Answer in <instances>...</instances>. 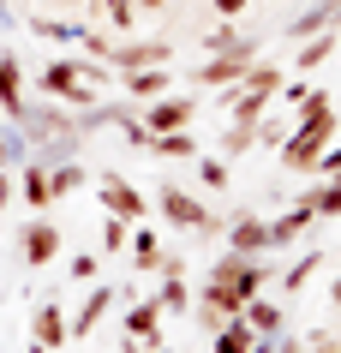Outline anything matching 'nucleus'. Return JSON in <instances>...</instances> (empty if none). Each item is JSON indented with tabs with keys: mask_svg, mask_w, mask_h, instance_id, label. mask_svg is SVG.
<instances>
[{
	"mask_svg": "<svg viewBox=\"0 0 341 353\" xmlns=\"http://www.w3.org/2000/svg\"><path fill=\"white\" fill-rule=\"evenodd\" d=\"M114 84L126 90V102L144 108V102H156V96L174 90V72H168V66H138V72H114Z\"/></svg>",
	"mask_w": 341,
	"mask_h": 353,
	"instance_id": "obj_14",
	"label": "nucleus"
},
{
	"mask_svg": "<svg viewBox=\"0 0 341 353\" xmlns=\"http://www.w3.org/2000/svg\"><path fill=\"white\" fill-rule=\"evenodd\" d=\"M311 186V210L318 216H341V180H305Z\"/></svg>",
	"mask_w": 341,
	"mask_h": 353,
	"instance_id": "obj_31",
	"label": "nucleus"
},
{
	"mask_svg": "<svg viewBox=\"0 0 341 353\" xmlns=\"http://www.w3.org/2000/svg\"><path fill=\"white\" fill-rule=\"evenodd\" d=\"M162 299L156 294H138L132 305H126V317H120V335L126 341H138V347H150V341H162Z\"/></svg>",
	"mask_w": 341,
	"mask_h": 353,
	"instance_id": "obj_8",
	"label": "nucleus"
},
{
	"mask_svg": "<svg viewBox=\"0 0 341 353\" xmlns=\"http://www.w3.org/2000/svg\"><path fill=\"white\" fill-rule=\"evenodd\" d=\"M156 210H162V222H168V228H186V234H198V240L222 228V216H216L198 192H186L180 180H162V186H156Z\"/></svg>",
	"mask_w": 341,
	"mask_h": 353,
	"instance_id": "obj_3",
	"label": "nucleus"
},
{
	"mask_svg": "<svg viewBox=\"0 0 341 353\" xmlns=\"http://www.w3.org/2000/svg\"><path fill=\"white\" fill-rule=\"evenodd\" d=\"M144 126L150 132H186L192 120H198V102L192 96H156V102H144Z\"/></svg>",
	"mask_w": 341,
	"mask_h": 353,
	"instance_id": "obj_12",
	"label": "nucleus"
},
{
	"mask_svg": "<svg viewBox=\"0 0 341 353\" xmlns=\"http://www.w3.org/2000/svg\"><path fill=\"white\" fill-rule=\"evenodd\" d=\"M24 84H30V72H24V60L12 54V48H0V114L19 126L24 108H30V96H24Z\"/></svg>",
	"mask_w": 341,
	"mask_h": 353,
	"instance_id": "obj_9",
	"label": "nucleus"
},
{
	"mask_svg": "<svg viewBox=\"0 0 341 353\" xmlns=\"http://www.w3.org/2000/svg\"><path fill=\"white\" fill-rule=\"evenodd\" d=\"M96 204H102V216H126V222H150V198L126 180V174H114V168H102L96 174Z\"/></svg>",
	"mask_w": 341,
	"mask_h": 353,
	"instance_id": "obj_5",
	"label": "nucleus"
},
{
	"mask_svg": "<svg viewBox=\"0 0 341 353\" xmlns=\"http://www.w3.org/2000/svg\"><path fill=\"white\" fill-rule=\"evenodd\" d=\"M246 347H251V323L246 317H227L222 330H216V347L209 353H246Z\"/></svg>",
	"mask_w": 341,
	"mask_h": 353,
	"instance_id": "obj_27",
	"label": "nucleus"
},
{
	"mask_svg": "<svg viewBox=\"0 0 341 353\" xmlns=\"http://www.w3.org/2000/svg\"><path fill=\"white\" fill-rule=\"evenodd\" d=\"M6 24H19V12H12V6L0 0V30H6Z\"/></svg>",
	"mask_w": 341,
	"mask_h": 353,
	"instance_id": "obj_41",
	"label": "nucleus"
},
{
	"mask_svg": "<svg viewBox=\"0 0 341 353\" xmlns=\"http://www.w3.org/2000/svg\"><path fill=\"white\" fill-rule=\"evenodd\" d=\"M126 353H168V347H162V341H150V347H126Z\"/></svg>",
	"mask_w": 341,
	"mask_h": 353,
	"instance_id": "obj_42",
	"label": "nucleus"
},
{
	"mask_svg": "<svg viewBox=\"0 0 341 353\" xmlns=\"http://www.w3.org/2000/svg\"><path fill=\"white\" fill-rule=\"evenodd\" d=\"M144 156H156V162H198V132H156Z\"/></svg>",
	"mask_w": 341,
	"mask_h": 353,
	"instance_id": "obj_20",
	"label": "nucleus"
},
{
	"mask_svg": "<svg viewBox=\"0 0 341 353\" xmlns=\"http://www.w3.org/2000/svg\"><path fill=\"white\" fill-rule=\"evenodd\" d=\"M108 312H114V288H108V281H90V288H84V305L66 317L72 341H90V335L102 330V317H108Z\"/></svg>",
	"mask_w": 341,
	"mask_h": 353,
	"instance_id": "obj_10",
	"label": "nucleus"
},
{
	"mask_svg": "<svg viewBox=\"0 0 341 353\" xmlns=\"http://www.w3.org/2000/svg\"><path fill=\"white\" fill-rule=\"evenodd\" d=\"M84 180H90V168L78 162V156H72V162H54V168H48V192H54V204H60V198H72Z\"/></svg>",
	"mask_w": 341,
	"mask_h": 353,
	"instance_id": "obj_25",
	"label": "nucleus"
},
{
	"mask_svg": "<svg viewBox=\"0 0 341 353\" xmlns=\"http://www.w3.org/2000/svg\"><path fill=\"white\" fill-rule=\"evenodd\" d=\"M318 222V210H311V186L300 192V198H293V204L282 210V216H269V252H282V245H293L305 234V228Z\"/></svg>",
	"mask_w": 341,
	"mask_h": 353,
	"instance_id": "obj_11",
	"label": "nucleus"
},
{
	"mask_svg": "<svg viewBox=\"0 0 341 353\" xmlns=\"http://www.w3.org/2000/svg\"><path fill=\"white\" fill-rule=\"evenodd\" d=\"M19 198H24L30 210H48V204H54V192H48V168H42L37 156L19 168Z\"/></svg>",
	"mask_w": 341,
	"mask_h": 353,
	"instance_id": "obj_22",
	"label": "nucleus"
},
{
	"mask_svg": "<svg viewBox=\"0 0 341 353\" xmlns=\"http://www.w3.org/2000/svg\"><path fill=\"white\" fill-rule=\"evenodd\" d=\"M60 252H66V228H60L48 210H37V222L19 228V263L24 270H48Z\"/></svg>",
	"mask_w": 341,
	"mask_h": 353,
	"instance_id": "obj_4",
	"label": "nucleus"
},
{
	"mask_svg": "<svg viewBox=\"0 0 341 353\" xmlns=\"http://www.w3.org/2000/svg\"><path fill=\"white\" fill-rule=\"evenodd\" d=\"M282 138H287V120H282V114H264V120L251 126V144H264V150H282Z\"/></svg>",
	"mask_w": 341,
	"mask_h": 353,
	"instance_id": "obj_33",
	"label": "nucleus"
},
{
	"mask_svg": "<svg viewBox=\"0 0 341 353\" xmlns=\"http://www.w3.org/2000/svg\"><path fill=\"white\" fill-rule=\"evenodd\" d=\"M24 353H48V347H37V341H30V347H24Z\"/></svg>",
	"mask_w": 341,
	"mask_h": 353,
	"instance_id": "obj_43",
	"label": "nucleus"
},
{
	"mask_svg": "<svg viewBox=\"0 0 341 353\" xmlns=\"http://www.w3.org/2000/svg\"><path fill=\"white\" fill-rule=\"evenodd\" d=\"M30 341L48 353H60L66 341H72V330H66V305L60 299H37V312H30Z\"/></svg>",
	"mask_w": 341,
	"mask_h": 353,
	"instance_id": "obj_13",
	"label": "nucleus"
},
{
	"mask_svg": "<svg viewBox=\"0 0 341 353\" xmlns=\"http://www.w3.org/2000/svg\"><path fill=\"white\" fill-rule=\"evenodd\" d=\"M329 305L341 312V276H329Z\"/></svg>",
	"mask_w": 341,
	"mask_h": 353,
	"instance_id": "obj_39",
	"label": "nucleus"
},
{
	"mask_svg": "<svg viewBox=\"0 0 341 353\" xmlns=\"http://www.w3.org/2000/svg\"><path fill=\"white\" fill-rule=\"evenodd\" d=\"M162 288H156V299H162V312H192V281H186V258H162Z\"/></svg>",
	"mask_w": 341,
	"mask_h": 353,
	"instance_id": "obj_17",
	"label": "nucleus"
},
{
	"mask_svg": "<svg viewBox=\"0 0 341 353\" xmlns=\"http://www.w3.org/2000/svg\"><path fill=\"white\" fill-rule=\"evenodd\" d=\"M198 186H204V192H227V186H234V162H222V156H204V150H198Z\"/></svg>",
	"mask_w": 341,
	"mask_h": 353,
	"instance_id": "obj_26",
	"label": "nucleus"
},
{
	"mask_svg": "<svg viewBox=\"0 0 341 353\" xmlns=\"http://www.w3.org/2000/svg\"><path fill=\"white\" fill-rule=\"evenodd\" d=\"M174 37H126L108 48V72H138V66H168Z\"/></svg>",
	"mask_w": 341,
	"mask_h": 353,
	"instance_id": "obj_7",
	"label": "nucleus"
},
{
	"mask_svg": "<svg viewBox=\"0 0 341 353\" xmlns=\"http://www.w3.org/2000/svg\"><path fill=\"white\" fill-rule=\"evenodd\" d=\"M126 240H132V222H126V216H102V263L120 258V252H126Z\"/></svg>",
	"mask_w": 341,
	"mask_h": 353,
	"instance_id": "obj_29",
	"label": "nucleus"
},
{
	"mask_svg": "<svg viewBox=\"0 0 341 353\" xmlns=\"http://www.w3.org/2000/svg\"><path fill=\"white\" fill-rule=\"evenodd\" d=\"M318 30H341V0H318V6L293 12L282 37H287V42H305V37H318Z\"/></svg>",
	"mask_w": 341,
	"mask_h": 353,
	"instance_id": "obj_16",
	"label": "nucleus"
},
{
	"mask_svg": "<svg viewBox=\"0 0 341 353\" xmlns=\"http://www.w3.org/2000/svg\"><path fill=\"white\" fill-rule=\"evenodd\" d=\"M335 54H341V48H335Z\"/></svg>",
	"mask_w": 341,
	"mask_h": 353,
	"instance_id": "obj_45",
	"label": "nucleus"
},
{
	"mask_svg": "<svg viewBox=\"0 0 341 353\" xmlns=\"http://www.w3.org/2000/svg\"><path fill=\"white\" fill-rule=\"evenodd\" d=\"M0 120H6V114H0Z\"/></svg>",
	"mask_w": 341,
	"mask_h": 353,
	"instance_id": "obj_44",
	"label": "nucleus"
},
{
	"mask_svg": "<svg viewBox=\"0 0 341 353\" xmlns=\"http://www.w3.org/2000/svg\"><path fill=\"white\" fill-rule=\"evenodd\" d=\"M126 252H132V270H138V276H156V270H162V258H168V252H162V240H156V228H138V222H132Z\"/></svg>",
	"mask_w": 341,
	"mask_h": 353,
	"instance_id": "obj_19",
	"label": "nucleus"
},
{
	"mask_svg": "<svg viewBox=\"0 0 341 353\" xmlns=\"http://www.w3.org/2000/svg\"><path fill=\"white\" fill-rule=\"evenodd\" d=\"M240 42H246V30H240L234 19H222L209 37H198V48H204V54H222V48H240Z\"/></svg>",
	"mask_w": 341,
	"mask_h": 353,
	"instance_id": "obj_30",
	"label": "nucleus"
},
{
	"mask_svg": "<svg viewBox=\"0 0 341 353\" xmlns=\"http://www.w3.org/2000/svg\"><path fill=\"white\" fill-rule=\"evenodd\" d=\"M138 12H144V19H156V12H168V0H138Z\"/></svg>",
	"mask_w": 341,
	"mask_h": 353,
	"instance_id": "obj_38",
	"label": "nucleus"
},
{
	"mask_svg": "<svg viewBox=\"0 0 341 353\" xmlns=\"http://www.w3.org/2000/svg\"><path fill=\"white\" fill-rule=\"evenodd\" d=\"M209 6H216V12H222V19H240V12H246L251 0H209Z\"/></svg>",
	"mask_w": 341,
	"mask_h": 353,
	"instance_id": "obj_37",
	"label": "nucleus"
},
{
	"mask_svg": "<svg viewBox=\"0 0 341 353\" xmlns=\"http://www.w3.org/2000/svg\"><path fill=\"white\" fill-rule=\"evenodd\" d=\"M227 252H240V258H264V252H269V222H264V216H251V210H240L234 228H227Z\"/></svg>",
	"mask_w": 341,
	"mask_h": 353,
	"instance_id": "obj_15",
	"label": "nucleus"
},
{
	"mask_svg": "<svg viewBox=\"0 0 341 353\" xmlns=\"http://www.w3.org/2000/svg\"><path fill=\"white\" fill-rule=\"evenodd\" d=\"M276 96H282L287 108H300L305 96H311V84H305V78H300V72H293V84H282V90H276Z\"/></svg>",
	"mask_w": 341,
	"mask_h": 353,
	"instance_id": "obj_35",
	"label": "nucleus"
},
{
	"mask_svg": "<svg viewBox=\"0 0 341 353\" xmlns=\"http://www.w3.org/2000/svg\"><path fill=\"white\" fill-rule=\"evenodd\" d=\"M12 198H19V174H12V168H0V216H6Z\"/></svg>",
	"mask_w": 341,
	"mask_h": 353,
	"instance_id": "obj_36",
	"label": "nucleus"
},
{
	"mask_svg": "<svg viewBox=\"0 0 341 353\" xmlns=\"http://www.w3.org/2000/svg\"><path fill=\"white\" fill-rule=\"evenodd\" d=\"M240 317L251 323V335H287V312L276 305V299H246Z\"/></svg>",
	"mask_w": 341,
	"mask_h": 353,
	"instance_id": "obj_21",
	"label": "nucleus"
},
{
	"mask_svg": "<svg viewBox=\"0 0 341 353\" xmlns=\"http://www.w3.org/2000/svg\"><path fill=\"white\" fill-rule=\"evenodd\" d=\"M24 162H30V144H24V132H19V126L0 132V168H12V174H19Z\"/></svg>",
	"mask_w": 341,
	"mask_h": 353,
	"instance_id": "obj_32",
	"label": "nucleus"
},
{
	"mask_svg": "<svg viewBox=\"0 0 341 353\" xmlns=\"http://www.w3.org/2000/svg\"><path fill=\"white\" fill-rule=\"evenodd\" d=\"M258 48H264V42H258V37H246L240 48H222V54H204V60H198V66L186 72V84H240V78H246V66L258 60Z\"/></svg>",
	"mask_w": 341,
	"mask_h": 353,
	"instance_id": "obj_6",
	"label": "nucleus"
},
{
	"mask_svg": "<svg viewBox=\"0 0 341 353\" xmlns=\"http://www.w3.org/2000/svg\"><path fill=\"white\" fill-rule=\"evenodd\" d=\"M66 276H72L78 288H90V281H102V252H78V258L66 263Z\"/></svg>",
	"mask_w": 341,
	"mask_h": 353,
	"instance_id": "obj_34",
	"label": "nucleus"
},
{
	"mask_svg": "<svg viewBox=\"0 0 341 353\" xmlns=\"http://www.w3.org/2000/svg\"><path fill=\"white\" fill-rule=\"evenodd\" d=\"M90 12L102 19V30H120V37L138 30V19H144V12H138V0H90Z\"/></svg>",
	"mask_w": 341,
	"mask_h": 353,
	"instance_id": "obj_23",
	"label": "nucleus"
},
{
	"mask_svg": "<svg viewBox=\"0 0 341 353\" xmlns=\"http://www.w3.org/2000/svg\"><path fill=\"white\" fill-rule=\"evenodd\" d=\"M276 353H305V341H287V335H282V341H276Z\"/></svg>",
	"mask_w": 341,
	"mask_h": 353,
	"instance_id": "obj_40",
	"label": "nucleus"
},
{
	"mask_svg": "<svg viewBox=\"0 0 341 353\" xmlns=\"http://www.w3.org/2000/svg\"><path fill=\"white\" fill-rule=\"evenodd\" d=\"M24 24H30V37L54 42V48H78V37H84V24L72 19H24Z\"/></svg>",
	"mask_w": 341,
	"mask_h": 353,
	"instance_id": "obj_24",
	"label": "nucleus"
},
{
	"mask_svg": "<svg viewBox=\"0 0 341 353\" xmlns=\"http://www.w3.org/2000/svg\"><path fill=\"white\" fill-rule=\"evenodd\" d=\"M318 263H323V252H300V258H293L282 276H276V281H282V294H300L305 281H311V270H318Z\"/></svg>",
	"mask_w": 341,
	"mask_h": 353,
	"instance_id": "obj_28",
	"label": "nucleus"
},
{
	"mask_svg": "<svg viewBox=\"0 0 341 353\" xmlns=\"http://www.w3.org/2000/svg\"><path fill=\"white\" fill-rule=\"evenodd\" d=\"M335 48H341V30H318V37H305L300 48H293V72L311 78L323 60H335Z\"/></svg>",
	"mask_w": 341,
	"mask_h": 353,
	"instance_id": "obj_18",
	"label": "nucleus"
},
{
	"mask_svg": "<svg viewBox=\"0 0 341 353\" xmlns=\"http://www.w3.org/2000/svg\"><path fill=\"white\" fill-rule=\"evenodd\" d=\"M335 126H341V102H335L329 90H311L300 108H293V126H287V138H282V168L305 180L311 156L335 138Z\"/></svg>",
	"mask_w": 341,
	"mask_h": 353,
	"instance_id": "obj_2",
	"label": "nucleus"
},
{
	"mask_svg": "<svg viewBox=\"0 0 341 353\" xmlns=\"http://www.w3.org/2000/svg\"><path fill=\"white\" fill-rule=\"evenodd\" d=\"M276 276V270H264L258 258H240V252H222L216 258V270L204 276V288H198V299H192V317H198V330H222L227 317H240V305L246 299H258V288Z\"/></svg>",
	"mask_w": 341,
	"mask_h": 353,
	"instance_id": "obj_1",
	"label": "nucleus"
}]
</instances>
